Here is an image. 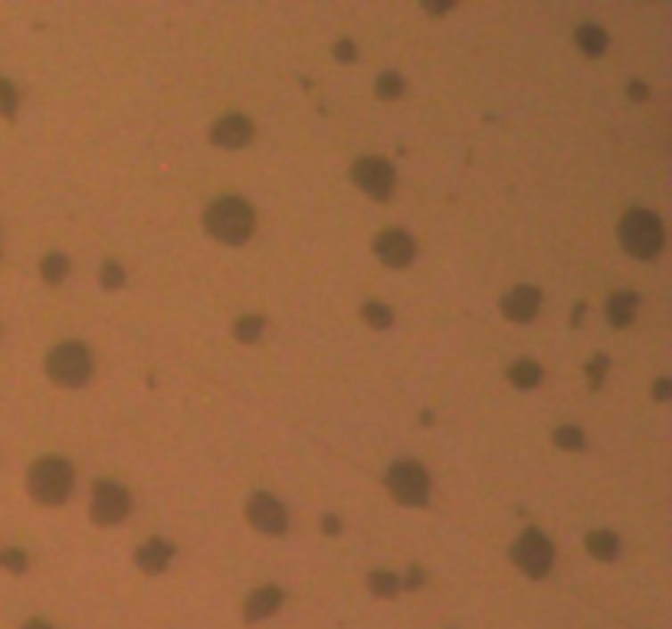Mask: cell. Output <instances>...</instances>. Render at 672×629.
Returning a JSON list of instances; mask_svg holds the SVG:
<instances>
[{
  "instance_id": "cell-22",
  "label": "cell",
  "mask_w": 672,
  "mask_h": 629,
  "mask_svg": "<svg viewBox=\"0 0 672 629\" xmlns=\"http://www.w3.org/2000/svg\"><path fill=\"white\" fill-rule=\"evenodd\" d=\"M404 76L400 72H381L377 76V82H374V92H377V99H384V102H394V99H400L404 95Z\"/></svg>"
},
{
  "instance_id": "cell-2",
  "label": "cell",
  "mask_w": 672,
  "mask_h": 629,
  "mask_svg": "<svg viewBox=\"0 0 672 629\" xmlns=\"http://www.w3.org/2000/svg\"><path fill=\"white\" fill-rule=\"evenodd\" d=\"M617 236H620V246L636 259H656L666 246V230H662V220L652 210H643V207H633L620 216V226H617Z\"/></svg>"
},
{
  "instance_id": "cell-32",
  "label": "cell",
  "mask_w": 672,
  "mask_h": 629,
  "mask_svg": "<svg viewBox=\"0 0 672 629\" xmlns=\"http://www.w3.org/2000/svg\"><path fill=\"white\" fill-rule=\"evenodd\" d=\"M669 390H672V384L666 380V377H660V380H656V387H652L656 400H669Z\"/></svg>"
},
{
  "instance_id": "cell-23",
  "label": "cell",
  "mask_w": 672,
  "mask_h": 629,
  "mask_svg": "<svg viewBox=\"0 0 672 629\" xmlns=\"http://www.w3.org/2000/svg\"><path fill=\"white\" fill-rule=\"evenodd\" d=\"M361 318H365L371 328H377V331H384V328L394 325V312H390L384 302H365V308H361Z\"/></svg>"
},
{
  "instance_id": "cell-15",
  "label": "cell",
  "mask_w": 672,
  "mask_h": 629,
  "mask_svg": "<svg viewBox=\"0 0 672 629\" xmlns=\"http://www.w3.org/2000/svg\"><path fill=\"white\" fill-rule=\"evenodd\" d=\"M636 305H640V295L630 292V289L613 292L611 302H607V322L613 328H627L633 322V314H636Z\"/></svg>"
},
{
  "instance_id": "cell-20",
  "label": "cell",
  "mask_w": 672,
  "mask_h": 629,
  "mask_svg": "<svg viewBox=\"0 0 672 629\" xmlns=\"http://www.w3.org/2000/svg\"><path fill=\"white\" fill-rule=\"evenodd\" d=\"M263 328H266L263 314H243V318L234 325V338L240 341V345H253V341L263 338Z\"/></svg>"
},
{
  "instance_id": "cell-3",
  "label": "cell",
  "mask_w": 672,
  "mask_h": 629,
  "mask_svg": "<svg viewBox=\"0 0 672 629\" xmlns=\"http://www.w3.org/2000/svg\"><path fill=\"white\" fill-rule=\"evenodd\" d=\"M27 488H30L33 502H40V505H62L72 492V466L62 456L37 459L27 472Z\"/></svg>"
},
{
  "instance_id": "cell-5",
  "label": "cell",
  "mask_w": 672,
  "mask_h": 629,
  "mask_svg": "<svg viewBox=\"0 0 672 629\" xmlns=\"http://www.w3.org/2000/svg\"><path fill=\"white\" fill-rule=\"evenodd\" d=\"M388 492L397 505L407 508H423L430 498V472L420 462H410V459H400L388 469Z\"/></svg>"
},
{
  "instance_id": "cell-25",
  "label": "cell",
  "mask_w": 672,
  "mask_h": 629,
  "mask_svg": "<svg viewBox=\"0 0 672 629\" xmlns=\"http://www.w3.org/2000/svg\"><path fill=\"white\" fill-rule=\"evenodd\" d=\"M0 568L11 570V574H17V577H20V574H27V570H30V558H27L20 548H7V551H0Z\"/></svg>"
},
{
  "instance_id": "cell-17",
  "label": "cell",
  "mask_w": 672,
  "mask_h": 629,
  "mask_svg": "<svg viewBox=\"0 0 672 629\" xmlns=\"http://www.w3.org/2000/svg\"><path fill=\"white\" fill-rule=\"evenodd\" d=\"M584 544H587V554L597 558V560H617V558H620V538H617L611 528L591 531V535L584 538Z\"/></svg>"
},
{
  "instance_id": "cell-24",
  "label": "cell",
  "mask_w": 672,
  "mask_h": 629,
  "mask_svg": "<svg viewBox=\"0 0 672 629\" xmlns=\"http://www.w3.org/2000/svg\"><path fill=\"white\" fill-rule=\"evenodd\" d=\"M554 446L564 449V453H581V449H584L581 427H561V429H554Z\"/></svg>"
},
{
  "instance_id": "cell-14",
  "label": "cell",
  "mask_w": 672,
  "mask_h": 629,
  "mask_svg": "<svg viewBox=\"0 0 672 629\" xmlns=\"http://www.w3.org/2000/svg\"><path fill=\"white\" fill-rule=\"evenodd\" d=\"M283 600H285V593L279 587H259V590H253V593L246 597V603H243V619H246V623H259V619H269L273 613H279Z\"/></svg>"
},
{
  "instance_id": "cell-6",
  "label": "cell",
  "mask_w": 672,
  "mask_h": 629,
  "mask_svg": "<svg viewBox=\"0 0 672 629\" xmlns=\"http://www.w3.org/2000/svg\"><path fill=\"white\" fill-rule=\"evenodd\" d=\"M512 560H515V568H519L525 577L541 580V577H548L551 568H554V544H551L538 528H529V531H521V538L515 541Z\"/></svg>"
},
{
  "instance_id": "cell-13",
  "label": "cell",
  "mask_w": 672,
  "mask_h": 629,
  "mask_svg": "<svg viewBox=\"0 0 672 629\" xmlns=\"http://www.w3.org/2000/svg\"><path fill=\"white\" fill-rule=\"evenodd\" d=\"M171 560H174V544H168L164 538L144 541L142 548L135 551V564H138V570H144L148 577H154V574H164Z\"/></svg>"
},
{
  "instance_id": "cell-11",
  "label": "cell",
  "mask_w": 672,
  "mask_h": 629,
  "mask_svg": "<svg viewBox=\"0 0 672 629\" xmlns=\"http://www.w3.org/2000/svg\"><path fill=\"white\" fill-rule=\"evenodd\" d=\"M253 122L246 118V115H224L220 122L210 128V142L217 144V148H230V151H236V148H246V144L253 142Z\"/></svg>"
},
{
  "instance_id": "cell-33",
  "label": "cell",
  "mask_w": 672,
  "mask_h": 629,
  "mask_svg": "<svg viewBox=\"0 0 672 629\" xmlns=\"http://www.w3.org/2000/svg\"><path fill=\"white\" fill-rule=\"evenodd\" d=\"M322 531H325V535H338V531H341V525H338V518H332V515L322 518Z\"/></svg>"
},
{
  "instance_id": "cell-16",
  "label": "cell",
  "mask_w": 672,
  "mask_h": 629,
  "mask_svg": "<svg viewBox=\"0 0 672 629\" xmlns=\"http://www.w3.org/2000/svg\"><path fill=\"white\" fill-rule=\"evenodd\" d=\"M574 40H578V50H581L584 56H591V60L603 56V53H607V46H611V37H607V30H603V27H597V23H581V27H578V33H574Z\"/></svg>"
},
{
  "instance_id": "cell-18",
  "label": "cell",
  "mask_w": 672,
  "mask_h": 629,
  "mask_svg": "<svg viewBox=\"0 0 672 629\" xmlns=\"http://www.w3.org/2000/svg\"><path fill=\"white\" fill-rule=\"evenodd\" d=\"M541 377H545V371H541V364H535V361H515V364L509 367V380L519 387V390L538 387Z\"/></svg>"
},
{
  "instance_id": "cell-9",
  "label": "cell",
  "mask_w": 672,
  "mask_h": 629,
  "mask_svg": "<svg viewBox=\"0 0 672 629\" xmlns=\"http://www.w3.org/2000/svg\"><path fill=\"white\" fill-rule=\"evenodd\" d=\"M246 521H250L256 531L275 538V535H285V528H289V511H285V505L275 495L256 492V495H250V502H246Z\"/></svg>"
},
{
  "instance_id": "cell-12",
  "label": "cell",
  "mask_w": 672,
  "mask_h": 629,
  "mask_svg": "<svg viewBox=\"0 0 672 629\" xmlns=\"http://www.w3.org/2000/svg\"><path fill=\"white\" fill-rule=\"evenodd\" d=\"M538 308H541V289H535V285H515V289L502 298V314H505L509 322H519V325L535 322Z\"/></svg>"
},
{
  "instance_id": "cell-28",
  "label": "cell",
  "mask_w": 672,
  "mask_h": 629,
  "mask_svg": "<svg viewBox=\"0 0 672 629\" xmlns=\"http://www.w3.org/2000/svg\"><path fill=\"white\" fill-rule=\"evenodd\" d=\"M607 364H611V357H607V355H597L591 364H587V384H591V390H601V387H603Z\"/></svg>"
},
{
  "instance_id": "cell-31",
  "label": "cell",
  "mask_w": 672,
  "mask_h": 629,
  "mask_svg": "<svg viewBox=\"0 0 672 629\" xmlns=\"http://www.w3.org/2000/svg\"><path fill=\"white\" fill-rule=\"evenodd\" d=\"M627 95H630L633 102H646L650 99V86H643L640 79H633L630 86H627Z\"/></svg>"
},
{
  "instance_id": "cell-27",
  "label": "cell",
  "mask_w": 672,
  "mask_h": 629,
  "mask_svg": "<svg viewBox=\"0 0 672 629\" xmlns=\"http://www.w3.org/2000/svg\"><path fill=\"white\" fill-rule=\"evenodd\" d=\"M99 282H102L105 292H119L125 285V269L122 263H115V259H109V263L102 265V273H99Z\"/></svg>"
},
{
  "instance_id": "cell-21",
  "label": "cell",
  "mask_w": 672,
  "mask_h": 629,
  "mask_svg": "<svg viewBox=\"0 0 672 629\" xmlns=\"http://www.w3.org/2000/svg\"><path fill=\"white\" fill-rule=\"evenodd\" d=\"M367 584H371V593H374V597H384V600L397 597L400 590H404L400 577H397V574H390V570H374Z\"/></svg>"
},
{
  "instance_id": "cell-1",
  "label": "cell",
  "mask_w": 672,
  "mask_h": 629,
  "mask_svg": "<svg viewBox=\"0 0 672 629\" xmlns=\"http://www.w3.org/2000/svg\"><path fill=\"white\" fill-rule=\"evenodd\" d=\"M204 226L217 243L243 246L256 230V214L243 197H220V200H214L207 207Z\"/></svg>"
},
{
  "instance_id": "cell-7",
  "label": "cell",
  "mask_w": 672,
  "mask_h": 629,
  "mask_svg": "<svg viewBox=\"0 0 672 629\" xmlns=\"http://www.w3.org/2000/svg\"><path fill=\"white\" fill-rule=\"evenodd\" d=\"M132 511V495L128 488H122L119 482H109V478H99L92 486V502H89V518L92 525L99 528H112L119 521H125Z\"/></svg>"
},
{
  "instance_id": "cell-35",
  "label": "cell",
  "mask_w": 672,
  "mask_h": 629,
  "mask_svg": "<svg viewBox=\"0 0 672 629\" xmlns=\"http://www.w3.org/2000/svg\"><path fill=\"white\" fill-rule=\"evenodd\" d=\"M423 11H427V13H447V11H453V4H439V7H430V4H427Z\"/></svg>"
},
{
  "instance_id": "cell-26",
  "label": "cell",
  "mask_w": 672,
  "mask_h": 629,
  "mask_svg": "<svg viewBox=\"0 0 672 629\" xmlns=\"http://www.w3.org/2000/svg\"><path fill=\"white\" fill-rule=\"evenodd\" d=\"M17 109H20V92L13 89L7 79H0V115L4 118H17Z\"/></svg>"
},
{
  "instance_id": "cell-4",
  "label": "cell",
  "mask_w": 672,
  "mask_h": 629,
  "mask_svg": "<svg viewBox=\"0 0 672 629\" xmlns=\"http://www.w3.org/2000/svg\"><path fill=\"white\" fill-rule=\"evenodd\" d=\"M46 377L53 384L79 390L92 377V355L82 341H62L46 355Z\"/></svg>"
},
{
  "instance_id": "cell-10",
  "label": "cell",
  "mask_w": 672,
  "mask_h": 629,
  "mask_svg": "<svg viewBox=\"0 0 672 629\" xmlns=\"http://www.w3.org/2000/svg\"><path fill=\"white\" fill-rule=\"evenodd\" d=\"M374 256L390 269H407L417 256V243L407 230H384L374 236Z\"/></svg>"
},
{
  "instance_id": "cell-34",
  "label": "cell",
  "mask_w": 672,
  "mask_h": 629,
  "mask_svg": "<svg viewBox=\"0 0 672 629\" xmlns=\"http://www.w3.org/2000/svg\"><path fill=\"white\" fill-rule=\"evenodd\" d=\"M23 629H53L50 623H43V619H30V623H23Z\"/></svg>"
},
{
  "instance_id": "cell-19",
  "label": "cell",
  "mask_w": 672,
  "mask_h": 629,
  "mask_svg": "<svg viewBox=\"0 0 672 629\" xmlns=\"http://www.w3.org/2000/svg\"><path fill=\"white\" fill-rule=\"evenodd\" d=\"M66 275H70V256L50 253V256H43V259H40V279L46 285H60Z\"/></svg>"
},
{
  "instance_id": "cell-29",
  "label": "cell",
  "mask_w": 672,
  "mask_h": 629,
  "mask_svg": "<svg viewBox=\"0 0 672 629\" xmlns=\"http://www.w3.org/2000/svg\"><path fill=\"white\" fill-rule=\"evenodd\" d=\"M332 53H335L338 62H355L357 60V46L355 40H338L335 46H332Z\"/></svg>"
},
{
  "instance_id": "cell-8",
  "label": "cell",
  "mask_w": 672,
  "mask_h": 629,
  "mask_svg": "<svg viewBox=\"0 0 672 629\" xmlns=\"http://www.w3.org/2000/svg\"><path fill=\"white\" fill-rule=\"evenodd\" d=\"M351 181H355L367 197L388 200L390 193H394V187H397V174H394V167H390L384 158L367 154V158H357V161L351 164Z\"/></svg>"
},
{
  "instance_id": "cell-30",
  "label": "cell",
  "mask_w": 672,
  "mask_h": 629,
  "mask_svg": "<svg viewBox=\"0 0 672 629\" xmlns=\"http://www.w3.org/2000/svg\"><path fill=\"white\" fill-rule=\"evenodd\" d=\"M404 587H410V590H420L423 584H427V574H423V568H410L407 570V580H400Z\"/></svg>"
}]
</instances>
